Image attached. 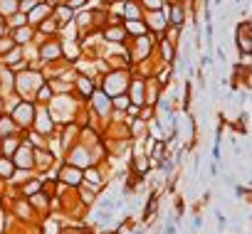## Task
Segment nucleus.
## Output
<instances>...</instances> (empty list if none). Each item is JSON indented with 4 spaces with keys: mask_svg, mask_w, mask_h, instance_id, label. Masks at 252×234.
<instances>
[{
    "mask_svg": "<svg viewBox=\"0 0 252 234\" xmlns=\"http://www.w3.org/2000/svg\"><path fill=\"white\" fill-rule=\"evenodd\" d=\"M47 79H45V74L37 69V67H28V69H23V72H18L15 74V94H20L23 99H35V91L45 84Z\"/></svg>",
    "mask_w": 252,
    "mask_h": 234,
    "instance_id": "f257e3e1",
    "label": "nucleus"
},
{
    "mask_svg": "<svg viewBox=\"0 0 252 234\" xmlns=\"http://www.w3.org/2000/svg\"><path fill=\"white\" fill-rule=\"evenodd\" d=\"M129 81H131V69H109L101 79V91L106 96L126 94L129 91Z\"/></svg>",
    "mask_w": 252,
    "mask_h": 234,
    "instance_id": "f03ea898",
    "label": "nucleus"
},
{
    "mask_svg": "<svg viewBox=\"0 0 252 234\" xmlns=\"http://www.w3.org/2000/svg\"><path fill=\"white\" fill-rule=\"evenodd\" d=\"M35 113H37V104H35V101H30V99H23V101L10 111L15 126H18V129H23V131L32 129V124H35Z\"/></svg>",
    "mask_w": 252,
    "mask_h": 234,
    "instance_id": "7ed1b4c3",
    "label": "nucleus"
},
{
    "mask_svg": "<svg viewBox=\"0 0 252 234\" xmlns=\"http://www.w3.org/2000/svg\"><path fill=\"white\" fill-rule=\"evenodd\" d=\"M57 180H60L64 187H69V190H77V187L84 182V173H82V168L64 163V165L57 170Z\"/></svg>",
    "mask_w": 252,
    "mask_h": 234,
    "instance_id": "20e7f679",
    "label": "nucleus"
},
{
    "mask_svg": "<svg viewBox=\"0 0 252 234\" xmlns=\"http://www.w3.org/2000/svg\"><path fill=\"white\" fill-rule=\"evenodd\" d=\"M235 47L237 52H252V20H240L235 27Z\"/></svg>",
    "mask_w": 252,
    "mask_h": 234,
    "instance_id": "39448f33",
    "label": "nucleus"
},
{
    "mask_svg": "<svg viewBox=\"0 0 252 234\" xmlns=\"http://www.w3.org/2000/svg\"><path fill=\"white\" fill-rule=\"evenodd\" d=\"M163 13H166L168 25H173V27H186L188 3H166V5H163Z\"/></svg>",
    "mask_w": 252,
    "mask_h": 234,
    "instance_id": "423d86ee",
    "label": "nucleus"
},
{
    "mask_svg": "<svg viewBox=\"0 0 252 234\" xmlns=\"http://www.w3.org/2000/svg\"><path fill=\"white\" fill-rule=\"evenodd\" d=\"M144 23L151 35H163L168 30V20L163 10H144Z\"/></svg>",
    "mask_w": 252,
    "mask_h": 234,
    "instance_id": "0eeeda50",
    "label": "nucleus"
},
{
    "mask_svg": "<svg viewBox=\"0 0 252 234\" xmlns=\"http://www.w3.org/2000/svg\"><path fill=\"white\" fill-rule=\"evenodd\" d=\"M13 163L15 168H23V170H35V148L30 143H20V148L13 153Z\"/></svg>",
    "mask_w": 252,
    "mask_h": 234,
    "instance_id": "6e6552de",
    "label": "nucleus"
},
{
    "mask_svg": "<svg viewBox=\"0 0 252 234\" xmlns=\"http://www.w3.org/2000/svg\"><path fill=\"white\" fill-rule=\"evenodd\" d=\"M92 113L99 116V119H106V116H111V96H106L101 89H96L92 94Z\"/></svg>",
    "mask_w": 252,
    "mask_h": 234,
    "instance_id": "1a4fd4ad",
    "label": "nucleus"
},
{
    "mask_svg": "<svg viewBox=\"0 0 252 234\" xmlns=\"http://www.w3.org/2000/svg\"><path fill=\"white\" fill-rule=\"evenodd\" d=\"M82 101H89L92 99V94L96 91V81L92 79V77H87V74H77L74 77V89H72Z\"/></svg>",
    "mask_w": 252,
    "mask_h": 234,
    "instance_id": "9d476101",
    "label": "nucleus"
},
{
    "mask_svg": "<svg viewBox=\"0 0 252 234\" xmlns=\"http://www.w3.org/2000/svg\"><path fill=\"white\" fill-rule=\"evenodd\" d=\"M82 173H84V182H82V185L92 187L94 192H101V187L106 185V178H104L101 168H99V165H89V168H84Z\"/></svg>",
    "mask_w": 252,
    "mask_h": 234,
    "instance_id": "9b49d317",
    "label": "nucleus"
},
{
    "mask_svg": "<svg viewBox=\"0 0 252 234\" xmlns=\"http://www.w3.org/2000/svg\"><path fill=\"white\" fill-rule=\"evenodd\" d=\"M101 40H104V42H114V45H124L126 40H129V35H126V30H124V23H119V25H106V27L101 30Z\"/></svg>",
    "mask_w": 252,
    "mask_h": 234,
    "instance_id": "f8f14e48",
    "label": "nucleus"
},
{
    "mask_svg": "<svg viewBox=\"0 0 252 234\" xmlns=\"http://www.w3.org/2000/svg\"><path fill=\"white\" fill-rule=\"evenodd\" d=\"M50 15H52V5L47 3V0H40V3L28 13V23H30L32 27H37V25H40L42 20H47Z\"/></svg>",
    "mask_w": 252,
    "mask_h": 234,
    "instance_id": "ddd939ff",
    "label": "nucleus"
},
{
    "mask_svg": "<svg viewBox=\"0 0 252 234\" xmlns=\"http://www.w3.org/2000/svg\"><path fill=\"white\" fill-rule=\"evenodd\" d=\"M8 35H10V40H13L15 45L25 47L28 42L35 40V27H32V25H23V27H18V30H10Z\"/></svg>",
    "mask_w": 252,
    "mask_h": 234,
    "instance_id": "4468645a",
    "label": "nucleus"
},
{
    "mask_svg": "<svg viewBox=\"0 0 252 234\" xmlns=\"http://www.w3.org/2000/svg\"><path fill=\"white\" fill-rule=\"evenodd\" d=\"M124 20H144V8L139 0H124V10H121Z\"/></svg>",
    "mask_w": 252,
    "mask_h": 234,
    "instance_id": "2eb2a0df",
    "label": "nucleus"
},
{
    "mask_svg": "<svg viewBox=\"0 0 252 234\" xmlns=\"http://www.w3.org/2000/svg\"><path fill=\"white\" fill-rule=\"evenodd\" d=\"M52 18L57 20L60 27H64L67 23L74 20V10H72L69 5H64V3H57V5H52Z\"/></svg>",
    "mask_w": 252,
    "mask_h": 234,
    "instance_id": "dca6fc26",
    "label": "nucleus"
},
{
    "mask_svg": "<svg viewBox=\"0 0 252 234\" xmlns=\"http://www.w3.org/2000/svg\"><path fill=\"white\" fill-rule=\"evenodd\" d=\"M124 30L129 37H141V35H149V27L144 20H124Z\"/></svg>",
    "mask_w": 252,
    "mask_h": 234,
    "instance_id": "f3484780",
    "label": "nucleus"
},
{
    "mask_svg": "<svg viewBox=\"0 0 252 234\" xmlns=\"http://www.w3.org/2000/svg\"><path fill=\"white\" fill-rule=\"evenodd\" d=\"M20 143H23V138H18V136H8V138H3V141H0V156L13 158V153L20 148Z\"/></svg>",
    "mask_w": 252,
    "mask_h": 234,
    "instance_id": "a211bd4d",
    "label": "nucleus"
},
{
    "mask_svg": "<svg viewBox=\"0 0 252 234\" xmlns=\"http://www.w3.org/2000/svg\"><path fill=\"white\" fill-rule=\"evenodd\" d=\"M158 202H161V197H158L156 192H151L149 200H146V205H144V219H146V222H151V219L158 217Z\"/></svg>",
    "mask_w": 252,
    "mask_h": 234,
    "instance_id": "6ab92c4d",
    "label": "nucleus"
},
{
    "mask_svg": "<svg viewBox=\"0 0 252 234\" xmlns=\"http://www.w3.org/2000/svg\"><path fill=\"white\" fill-rule=\"evenodd\" d=\"M52 96H55V94H52V86L45 81V84H42V86L35 91V99H32V101H35L37 106H47V104L52 101Z\"/></svg>",
    "mask_w": 252,
    "mask_h": 234,
    "instance_id": "aec40b11",
    "label": "nucleus"
},
{
    "mask_svg": "<svg viewBox=\"0 0 252 234\" xmlns=\"http://www.w3.org/2000/svg\"><path fill=\"white\" fill-rule=\"evenodd\" d=\"M13 173H15V163H13V158H5V156H0V180H10L13 178Z\"/></svg>",
    "mask_w": 252,
    "mask_h": 234,
    "instance_id": "412c9836",
    "label": "nucleus"
},
{
    "mask_svg": "<svg viewBox=\"0 0 252 234\" xmlns=\"http://www.w3.org/2000/svg\"><path fill=\"white\" fill-rule=\"evenodd\" d=\"M18 131V126H15V121H13V116H5L3 113V119H0V138H8V136H13Z\"/></svg>",
    "mask_w": 252,
    "mask_h": 234,
    "instance_id": "4be33fe9",
    "label": "nucleus"
},
{
    "mask_svg": "<svg viewBox=\"0 0 252 234\" xmlns=\"http://www.w3.org/2000/svg\"><path fill=\"white\" fill-rule=\"evenodd\" d=\"M5 25H8L10 30H18V27H23V25H30V23H28V15L18 10V13H13L10 18H5Z\"/></svg>",
    "mask_w": 252,
    "mask_h": 234,
    "instance_id": "5701e85b",
    "label": "nucleus"
},
{
    "mask_svg": "<svg viewBox=\"0 0 252 234\" xmlns=\"http://www.w3.org/2000/svg\"><path fill=\"white\" fill-rule=\"evenodd\" d=\"M131 104V99H129V94H116V96H111V108L114 111H126V106Z\"/></svg>",
    "mask_w": 252,
    "mask_h": 234,
    "instance_id": "b1692460",
    "label": "nucleus"
},
{
    "mask_svg": "<svg viewBox=\"0 0 252 234\" xmlns=\"http://www.w3.org/2000/svg\"><path fill=\"white\" fill-rule=\"evenodd\" d=\"M13 13H18V0H0V15L10 18Z\"/></svg>",
    "mask_w": 252,
    "mask_h": 234,
    "instance_id": "393cba45",
    "label": "nucleus"
},
{
    "mask_svg": "<svg viewBox=\"0 0 252 234\" xmlns=\"http://www.w3.org/2000/svg\"><path fill=\"white\" fill-rule=\"evenodd\" d=\"M139 3H141L144 10H163L166 0H139Z\"/></svg>",
    "mask_w": 252,
    "mask_h": 234,
    "instance_id": "a878e982",
    "label": "nucleus"
},
{
    "mask_svg": "<svg viewBox=\"0 0 252 234\" xmlns=\"http://www.w3.org/2000/svg\"><path fill=\"white\" fill-rule=\"evenodd\" d=\"M215 219H218V229L225 232V229H227V217H225L220 209H215Z\"/></svg>",
    "mask_w": 252,
    "mask_h": 234,
    "instance_id": "bb28decb",
    "label": "nucleus"
},
{
    "mask_svg": "<svg viewBox=\"0 0 252 234\" xmlns=\"http://www.w3.org/2000/svg\"><path fill=\"white\" fill-rule=\"evenodd\" d=\"M163 234H178V229H176V224H173L171 219L163 224Z\"/></svg>",
    "mask_w": 252,
    "mask_h": 234,
    "instance_id": "cd10ccee",
    "label": "nucleus"
},
{
    "mask_svg": "<svg viewBox=\"0 0 252 234\" xmlns=\"http://www.w3.org/2000/svg\"><path fill=\"white\" fill-rule=\"evenodd\" d=\"M222 180H225V185L235 187V175H232V173H230V175H222Z\"/></svg>",
    "mask_w": 252,
    "mask_h": 234,
    "instance_id": "c85d7f7f",
    "label": "nucleus"
},
{
    "mask_svg": "<svg viewBox=\"0 0 252 234\" xmlns=\"http://www.w3.org/2000/svg\"><path fill=\"white\" fill-rule=\"evenodd\" d=\"M8 32H10V27H8L5 23H0V37H5Z\"/></svg>",
    "mask_w": 252,
    "mask_h": 234,
    "instance_id": "c756f323",
    "label": "nucleus"
},
{
    "mask_svg": "<svg viewBox=\"0 0 252 234\" xmlns=\"http://www.w3.org/2000/svg\"><path fill=\"white\" fill-rule=\"evenodd\" d=\"M200 227H203V217H195L193 219V229H200Z\"/></svg>",
    "mask_w": 252,
    "mask_h": 234,
    "instance_id": "7c9ffc66",
    "label": "nucleus"
},
{
    "mask_svg": "<svg viewBox=\"0 0 252 234\" xmlns=\"http://www.w3.org/2000/svg\"><path fill=\"white\" fill-rule=\"evenodd\" d=\"M77 234H92V232H89V229H79Z\"/></svg>",
    "mask_w": 252,
    "mask_h": 234,
    "instance_id": "2f4dec72",
    "label": "nucleus"
},
{
    "mask_svg": "<svg viewBox=\"0 0 252 234\" xmlns=\"http://www.w3.org/2000/svg\"><path fill=\"white\" fill-rule=\"evenodd\" d=\"M0 23H5V18H3V15H0Z\"/></svg>",
    "mask_w": 252,
    "mask_h": 234,
    "instance_id": "473e14b6",
    "label": "nucleus"
},
{
    "mask_svg": "<svg viewBox=\"0 0 252 234\" xmlns=\"http://www.w3.org/2000/svg\"><path fill=\"white\" fill-rule=\"evenodd\" d=\"M235 3H240V0H235Z\"/></svg>",
    "mask_w": 252,
    "mask_h": 234,
    "instance_id": "72a5a7b5",
    "label": "nucleus"
}]
</instances>
